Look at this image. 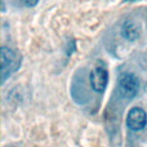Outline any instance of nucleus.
<instances>
[{
	"label": "nucleus",
	"mask_w": 147,
	"mask_h": 147,
	"mask_svg": "<svg viewBox=\"0 0 147 147\" xmlns=\"http://www.w3.org/2000/svg\"><path fill=\"white\" fill-rule=\"evenodd\" d=\"M119 92L124 98H134L140 92V80L134 74H123L119 79Z\"/></svg>",
	"instance_id": "obj_1"
},
{
	"label": "nucleus",
	"mask_w": 147,
	"mask_h": 147,
	"mask_svg": "<svg viewBox=\"0 0 147 147\" xmlns=\"http://www.w3.org/2000/svg\"><path fill=\"white\" fill-rule=\"evenodd\" d=\"M0 59H1V80L4 81L10 72L18 69L20 61L17 58V54L8 47H1L0 49Z\"/></svg>",
	"instance_id": "obj_2"
},
{
	"label": "nucleus",
	"mask_w": 147,
	"mask_h": 147,
	"mask_svg": "<svg viewBox=\"0 0 147 147\" xmlns=\"http://www.w3.org/2000/svg\"><path fill=\"white\" fill-rule=\"evenodd\" d=\"M90 85L97 93H102L105 92L107 86V83H109V72H107V69L102 65H97L90 72Z\"/></svg>",
	"instance_id": "obj_3"
},
{
	"label": "nucleus",
	"mask_w": 147,
	"mask_h": 147,
	"mask_svg": "<svg viewBox=\"0 0 147 147\" xmlns=\"http://www.w3.org/2000/svg\"><path fill=\"white\" fill-rule=\"evenodd\" d=\"M127 125L130 130H142L147 125V114L141 107H133L127 116Z\"/></svg>",
	"instance_id": "obj_4"
},
{
	"label": "nucleus",
	"mask_w": 147,
	"mask_h": 147,
	"mask_svg": "<svg viewBox=\"0 0 147 147\" xmlns=\"http://www.w3.org/2000/svg\"><path fill=\"white\" fill-rule=\"evenodd\" d=\"M121 34H123V36H124L127 40L134 41V40H137V39L140 38L141 27H140V25H138L137 22L129 20V21H127V22L123 25Z\"/></svg>",
	"instance_id": "obj_5"
},
{
	"label": "nucleus",
	"mask_w": 147,
	"mask_h": 147,
	"mask_svg": "<svg viewBox=\"0 0 147 147\" xmlns=\"http://www.w3.org/2000/svg\"><path fill=\"white\" fill-rule=\"evenodd\" d=\"M22 3L26 5V7H35L39 3V0H22Z\"/></svg>",
	"instance_id": "obj_6"
},
{
	"label": "nucleus",
	"mask_w": 147,
	"mask_h": 147,
	"mask_svg": "<svg viewBox=\"0 0 147 147\" xmlns=\"http://www.w3.org/2000/svg\"><path fill=\"white\" fill-rule=\"evenodd\" d=\"M125 1H129V3H132V1H138V0H125Z\"/></svg>",
	"instance_id": "obj_7"
}]
</instances>
